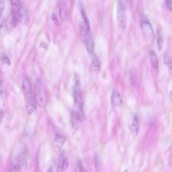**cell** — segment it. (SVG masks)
Masks as SVG:
<instances>
[{
  "label": "cell",
  "instance_id": "7402d4cb",
  "mask_svg": "<svg viewBox=\"0 0 172 172\" xmlns=\"http://www.w3.org/2000/svg\"><path fill=\"white\" fill-rule=\"evenodd\" d=\"M81 14L83 19L84 22V23L85 24L87 28L89 29H90V23L88 17H87L85 12H84V10L83 9L81 10Z\"/></svg>",
  "mask_w": 172,
  "mask_h": 172
},
{
  "label": "cell",
  "instance_id": "4fadbf2b",
  "mask_svg": "<svg viewBox=\"0 0 172 172\" xmlns=\"http://www.w3.org/2000/svg\"><path fill=\"white\" fill-rule=\"evenodd\" d=\"M139 124L138 117L137 115L134 116L132 125L131 126V130L132 132L137 135L139 131Z\"/></svg>",
  "mask_w": 172,
  "mask_h": 172
},
{
  "label": "cell",
  "instance_id": "6da1fadb",
  "mask_svg": "<svg viewBox=\"0 0 172 172\" xmlns=\"http://www.w3.org/2000/svg\"><path fill=\"white\" fill-rule=\"evenodd\" d=\"M28 158L26 152L23 148L19 149L13 154L11 160L9 170L10 172L23 171L27 170Z\"/></svg>",
  "mask_w": 172,
  "mask_h": 172
},
{
  "label": "cell",
  "instance_id": "4316f807",
  "mask_svg": "<svg viewBox=\"0 0 172 172\" xmlns=\"http://www.w3.org/2000/svg\"><path fill=\"white\" fill-rule=\"evenodd\" d=\"M3 63L5 64L10 65L11 64L10 60L7 57L5 56H3L2 58Z\"/></svg>",
  "mask_w": 172,
  "mask_h": 172
},
{
  "label": "cell",
  "instance_id": "ac0fdd59",
  "mask_svg": "<svg viewBox=\"0 0 172 172\" xmlns=\"http://www.w3.org/2000/svg\"><path fill=\"white\" fill-rule=\"evenodd\" d=\"M19 21V13L12 12V16L11 24L13 28H16L17 26Z\"/></svg>",
  "mask_w": 172,
  "mask_h": 172
},
{
  "label": "cell",
  "instance_id": "9c48e42d",
  "mask_svg": "<svg viewBox=\"0 0 172 172\" xmlns=\"http://www.w3.org/2000/svg\"><path fill=\"white\" fill-rule=\"evenodd\" d=\"M111 101L112 105L113 106L121 107L122 105L121 95L116 91H114L112 94Z\"/></svg>",
  "mask_w": 172,
  "mask_h": 172
},
{
  "label": "cell",
  "instance_id": "d6986e66",
  "mask_svg": "<svg viewBox=\"0 0 172 172\" xmlns=\"http://www.w3.org/2000/svg\"><path fill=\"white\" fill-rule=\"evenodd\" d=\"M12 12H19L21 7L20 0H11Z\"/></svg>",
  "mask_w": 172,
  "mask_h": 172
},
{
  "label": "cell",
  "instance_id": "277c9868",
  "mask_svg": "<svg viewBox=\"0 0 172 172\" xmlns=\"http://www.w3.org/2000/svg\"><path fill=\"white\" fill-rule=\"evenodd\" d=\"M80 28L81 39L85 44L86 48L91 50L94 47L91 30L87 28L83 22L80 23Z\"/></svg>",
  "mask_w": 172,
  "mask_h": 172
},
{
  "label": "cell",
  "instance_id": "ffe728a7",
  "mask_svg": "<svg viewBox=\"0 0 172 172\" xmlns=\"http://www.w3.org/2000/svg\"><path fill=\"white\" fill-rule=\"evenodd\" d=\"M164 60L165 64L166 65L168 66V67L169 72L171 73L172 71V62L171 56L168 54H166L165 55Z\"/></svg>",
  "mask_w": 172,
  "mask_h": 172
},
{
  "label": "cell",
  "instance_id": "cb8c5ba5",
  "mask_svg": "<svg viewBox=\"0 0 172 172\" xmlns=\"http://www.w3.org/2000/svg\"><path fill=\"white\" fill-rule=\"evenodd\" d=\"M94 160L95 170L97 172L99 171L100 170V167L98 155L97 154H95V155Z\"/></svg>",
  "mask_w": 172,
  "mask_h": 172
},
{
  "label": "cell",
  "instance_id": "d4e9b609",
  "mask_svg": "<svg viewBox=\"0 0 172 172\" xmlns=\"http://www.w3.org/2000/svg\"><path fill=\"white\" fill-rule=\"evenodd\" d=\"M5 2L4 0H0V18L1 17L4 9Z\"/></svg>",
  "mask_w": 172,
  "mask_h": 172
},
{
  "label": "cell",
  "instance_id": "5bb4252c",
  "mask_svg": "<svg viewBox=\"0 0 172 172\" xmlns=\"http://www.w3.org/2000/svg\"><path fill=\"white\" fill-rule=\"evenodd\" d=\"M92 66L97 73H99L100 71V64L99 59L95 55H94L92 59Z\"/></svg>",
  "mask_w": 172,
  "mask_h": 172
},
{
  "label": "cell",
  "instance_id": "7c38bea8",
  "mask_svg": "<svg viewBox=\"0 0 172 172\" xmlns=\"http://www.w3.org/2000/svg\"><path fill=\"white\" fill-rule=\"evenodd\" d=\"M19 20L22 23L25 24H28L29 22V16L26 10L22 7H21L19 12Z\"/></svg>",
  "mask_w": 172,
  "mask_h": 172
},
{
  "label": "cell",
  "instance_id": "484cf974",
  "mask_svg": "<svg viewBox=\"0 0 172 172\" xmlns=\"http://www.w3.org/2000/svg\"><path fill=\"white\" fill-rule=\"evenodd\" d=\"M165 4L166 7L171 11L172 9V0H165Z\"/></svg>",
  "mask_w": 172,
  "mask_h": 172
},
{
  "label": "cell",
  "instance_id": "7a4b0ae2",
  "mask_svg": "<svg viewBox=\"0 0 172 172\" xmlns=\"http://www.w3.org/2000/svg\"><path fill=\"white\" fill-rule=\"evenodd\" d=\"M34 95L37 104L41 107H45L47 102V95L45 87L40 80L37 81L35 85Z\"/></svg>",
  "mask_w": 172,
  "mask_h": 172
},
{
  "label": "cell",
  "instance_id": "ba28073f",
  "mask_svg": "<svg viewBox=\"0 0 172 172\" xmlns=\"http://www.w3.org/2000/svg\"><path fill=\"white\" fill-rule=\"evenodd\" d=\"M59 12L62 20L65 21L67 16V5L66 0H60Z\"/></svg>",
  "mask_w": 172,
  "mask_h": 172
},
{
  "label": "cell",
  "instance_id": "52a82bcc",
  "mask_svg": "<svg viewBox=\"0 0 172 172\" xmlns=\"http://www.w3.org/2000/svg\"><path fill=\"white\" fill-rule=\"evenodd\" d=\"M22 89L25 97L29 96L33 93L31 91V81L28 78H25L22 83Z\"/></svg>",
  "mask_w": 172,
  "mask_h": 172
},
{
  "label": "cell",
  "instance_id": "603a6c76",
  "mask_svg": "<svg viewBox=\"0 0 172 172\" xmlns=\"http://www.w3.org/2000/svg\"><path fill=\"white\" fill-rule=\"evenodd\" d=\"M130 82L132 85L135 86L136 83V77L135 72L132 71L130 75Z\"/></svg>",
  "mask_w": 172,
  "mask_h": 172
},
{
  "label": "cell",
  "instance_id": "2e32d148",
  "mask_svg": "<svg viewBox=\"0 0 172 172\" xmlns=\"http://www.w3.org/2000/svg\"><path fill=\"white\" fill-rule=\"evenodd\" d=\"M79 120L74 111L72 112L71 115V124L74 129L77 130L78 127Z\"/></svg>",
  "mask_w": 172,
  "mask_h": 172
},
{
  "label": "cell",
  "instance_id": "e0dca14e",
  "mask_svg": "<svg viewBox=\"0 0 172 172\" xmlns=\"http://www.w3.org/2000/svg\"><path fill=\"white\" fill-rule=\"evenodd\" d=\"M157 45L159 51L162 50L163 45V39L160 31L158 30L157 32Z\"/></svg>",
  "mask_w": 172,
  "mask_h": 172
},
{
  "label": "cell",
  "instance_id": "8fae6325",
  "mask_svg": "<svg viewBox=\"0 0 172 172\" xmlns=\"http://www.w3.org/2000/svg\"><path fill=\"white\" fill-rule=\"evenodd\" d=\"M150 61L153 68L157 71L159 67V62L156 54L153 51H151L150 53Z\"/></svg>",
  "mask_w": 172,
  "mask_h": 172
},
{
  "label": "cell",
  "instance_id": "f1b7e54d",
  "mask_svg": "<svg viewBox=\"0 0 172 172\" xmlns=\"http://www.w3.org/2000/svg\"><path fill=\"white\" fill-rule=\"evenodd\" d=\"M83 168L82 167L81 164L80 163H78L76 169V171L80 172L83 171Z\"/></svg>",
  "mask_w": 172,
  "mask_h": 172
},
{
  "label": "cell",
  "instance_id": "44dd1931",
  "mask_svg": "<svg viewBox=\"0 0 172 172\" xmlns=\"http://www.w3.org/2000/svg\"><path fill=\"white\" fill-rule=\"evenodd\" d=\"M8 27L6 22H4L0 25V33L5 34L7 32Z\"/></svg>",
  "mask_w": 172,
  "mask_h": 172
},
{
  "label": "cell",
  "instance_id": "4dcf8cb0",
  "mask_svg": "<svg viewBox=\"0 0 172 172\" xmlns=\"http://www.w3.org/2000/svg\"><path fill=\"white\" fill-rule=\"evenodd\" d=\"M52 166H50V167L48 169V171L49 172H52L53 171V168L52 167Z\"/></svg>",
  "mask_w": 172,
  "mask_h": 172
},
{
  "label": "cell",
  "instance_id": "3957f363",
  "mask_svg": "<svg viewBox=\"0 0 172 172\" xmlns=\"http://www.w3.org/2000/svg\"><path fill=\"white\" fill-rule=\"evenodd\" d=\"M117 21L119 28L121 31L125 29L127 24L126 11L122 0H117Z\"/></svg>",
  "mask_w": 172,
  "mask_h": 172
},
{
  "label": "cell",
  "instance_id": "83f0119b",
  "mask_svg": "<svg viewBox=\"0 0 172 172\" xmlns=\"http://www.w3.org/2000/svg\"><path fill=\"white\" fill-rule=\"evenodd\" d=\"M51 19H52L54 23L56 25L58 26L59 25V22L57 16L54 13H53L51 16Z\"/></svg>",
  "mask_w": 172,
  "mask_h": 172
},
{
  "label": "cell",
  "instance_id": "f546056e",
  "mask_svg": "<svg viewBox=\"0 0 172 172\" xmlns=\"http://www.w3.org/2000/svg\"><path fill=\"white\" fill-rule=\"evenodd\" d=\"M4 114V113L3 111H0V124H1L3 118Z\"/></svg>",
  "mask_w": 172,
  "mask_h": 172
},
{
  "label": "cell",
  "instance_id": "1f68e13d",
  "mask_svg": "<svg viewBox=\"0 0 172 172\" xmlns=\"http://www.w3.org/2000/svg\"><path fill=\"white\" fill-rule=\"evenodd\" d=\"M41 45V46L42 48H47V46H46V44H45L44 43H42V44Z\"/></svg>",
  "mask_w": 172,
  "mask_h": 172
},
{
  "label": "cell",
  "instance_id": "5b68a950",
  "mask_svg": "<svg viewBox=\"0 0 172 172\" xmlns=\"http://www.w3.org/2000/svg\"><path fill=\"white\" fill-rule=\"evenodd\" d=\"M141 26L142 32L147 42L149 43H152L154 39V34L149 21L146 19H143Z\"/></svg>",
  "mask_w": 172,
  "mask_h": 172
},
{
  "label": "cell",
  "instance_id": "8992f818",
  "mask_svg": "<svg viewBox=\"0 0 172 172\" xmlns=\"http://www.w3.org/2000/svg\"><path fill=\"white\" fill-rule=\"evenodd\" d=\"M26 107L27 112L31 114L37 110L36 103L34 95L26 98Z\"/></svg>",
  "mask_w": 172,
  "mask_h": 172
},
{
  "label": "cell",
  "instance_id": "30bf717a",
  "mask_svg": "<svg viewBox=\"0 0 172 172\" xmlns=\"http://www.w3.org/2000/svg\"><path fill=\"white\" fill-rule=\"evenodd\" d=\"M69 166V162L67 157L61 155L59 158L58 163V170L60 171H66Z\"/></svg>",
  "mask_w": 172,
  "mask_h": 172
},
{
  "label": "cell",
  "instance_id": "9a60e30c",
  "mask_svg": "<svg viewBox=\"0 0 172 172\" xmlns=\"http://www.w3.org/2000/svg\"><path fill=\"white\" fill-rule=\"evenodd\" d=\"M65 142V139L60 135L57 133L54 139V143L59 149H61L63 146Z\"/></svg>",
  "mask_w": 172,
  "mask_h": 172
}]
</instances>
